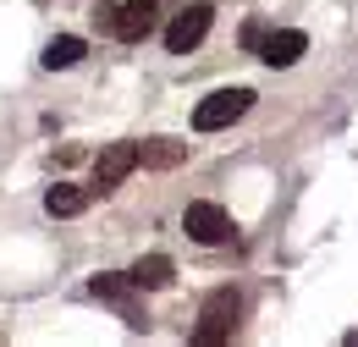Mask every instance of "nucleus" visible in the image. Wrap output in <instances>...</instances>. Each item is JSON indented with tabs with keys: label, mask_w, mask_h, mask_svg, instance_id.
<instances>
[{
	"label": "nucleus",
	"mask_w": 358,
	"mask_h": 347,
	"mask_svg": "<svg viewBox=\"0 0 358 347\" xmlns=\"http://www.w3.org/2000/svg\"><path fill=\"white\" fill-rule=\"evenodd\" d=\"M182 232L193 237V243H204V248H215L231 237V215H226L221 204H210V199H199V204H187V215H182Z\"/></svg>",
	"instance_id": "nucleus-5"
},
{
	"label": "nucleus",
	"mask_w": 358,
	"mask_h": 347,
	"mask_svg": "<svg viewBox=\"0 0 358 347\" xmlns=\"http://www.w3.org/2000/svg\"><path fill=\"white\" fill-rule=\"evenodd\" d=\"M303 50H309V34H298V28H275V34H265V44H259V61H265L270 72H281V66H298Z\"/></svg>",
	"instance_id": "nucleus-6"
},
{
	"label": "nucleus",
	"mask_w": 358,
	"mask_h": 347,
	"mask_svg": "<svg viewBox=\"0 0 358 347\" xmlns=\"http://www.w3.org/2000/svg\"><path fill=\"white\" fill-rule=\"evenodd\" d=\"M182 160H187V143H177V138H149L143 143V166H155V171H171Z\"/></svg>",
	"instance_id": "nucleus-12"
},
{
	"label": "nucleus",
	"mask_w": 358,
	"mask_h": 347,
	"mask_svg": "<svg viewBox=\"0 0 358 347\" xmlns=\"http://www.w3.org/2000/svg\"><path fill=\"white\" fill-rule=\"evenodd\" d=\"M248 105H254L248 88H221V94H210V99L193 105V127L199 132H221V127H231L237 116H248Z\"/></svg>",
	"instance_id": "nucleus-2"
},
{
	"label": "nucleus",
	"mask_w": 358,
	"mask_h": 347,
	"mask_svg": "<svg viewBox=\"0 0 358 347\" xmlns=\"http://www.w3.org/2000/svg\"><path fill=\"white\" fill-rule=\"evenodd\" d=\"M171 276H177V264L166 260V254H143V260L133 264L138 292H160V287H171Z\"/></svg>",
	"instance_id": "nucleus-9"
},
{
	"label": "nucleus",
	"mask_w": 358,
	"mask_h": 347,
	"mask_svg": "<svg viewBox=\"0 0 358 347\" xmlns=\"http://www.w3.org/2000/svg\"><path fill=\"white\" fill-rule=\"evenodd\" d=\"M83 50H89V44L78 39V34H55V39L45 44V66H50V72H66V66L83 61Z\"/></svg>",
	"instance_id": "nucleus-11"
},
{
	"label": "nucleus",
	"mask_w": 358,
	"mask_h": 347,
	"mask_svg": "<svg viewBox=\"0 0 358 347\" xmlns=\"http://www.w3.org/2000/svg\"><path fill=\"white\" fill-rule=\"evenodd\" d=\"M265 22H259V17H254V22H243V50H259V44H265Z\"/></svg>",
	"instance_id": "nucleus-13"
},
{
	"label": "nucleus",
	"mask_w": 358,
	"mask_h": 347,
	"mask_svg": "<svg viewBox=\"0 0 358 347\" xmlns=\"http://www.w3.org/2000/svg\"><path fill=\"white\" fill-rule=\"evenodd\" d=\"M143 166V143H105L99 155H94V193L105 199L116 182H127V176Z\"/></svg>",
	"instance_id": "nucleus-3"
},
{
	"label": "nucleus",
	"mask_w": 358,
	"mask_h": 347,
	"mask_svg": "<svg viewBox=\"0 0 358 347\" xmlns=\"http://www.w3.org/2000/svg\"><path fill=\"white\" fill-rule=\"evenodd\" d=\"M155 6H160V0H122V6H116V39H127V44L149 39V28H155Z\"/></svg>",
	"instance_id": "nucleus-7"
},
{
	"label": "nucleus",
	"mask_w": 358,
	"mask_h": 347,
	"mask_svg": "<svg viewBox=\"0 0 358 347\" xmlns=\"http://www.w3.org/2000/svg\"><path fill=\"white\" fill-rule=\"evenodd\" d=\"M94 199H99L94 187H72V182H55V187L45 193V210H50V215H83Z\"/></svg>",
	"instance_id": "nucleus-8"
},
{
	"label": "nucleus",
	"mask_w": 358,
	"mask_h": 347,
	"mask_svg": "<svg viewBox=\"0 0 358 347\" xmlns=\"http://www.w3.org/2000/svg\"><path fill=\"white\" fill-rule=\"evenodd\" d=\"M210 22H215V6H210V0H193V6H182L177 22L166 28V50H171V55H187L193 44L210 34Z\"/></svg>",
	"instance_id": "nucleus-4"
},
{
	"label": "nucleus",
	"mask_w": 358,
	"mask_h": 347,
	"mask_svg": "<svg viewBox=\"0 0 358 347\" xmlns=\"http://www.w3.org/2000/svg\"><path fill=\"white\" fill-rule=\"evenodd\" d=\"M89 292H94V298H105V304H116V309H127V304H133V292H138V281H133V270H127V276L105 270V276H94V281H89Z\"/></svg>",
	"instance_id": "nucleus-10"
},
{
	"label": "nucleus",
	"mask_w": 358,
	"mask_h": 347,
	"mask_svg": "<svg viewBox=\"0 0 358 347\" xmlns=\"http://www.w3.org/2000/svg\"><path fill=\"white\" fill-rule=\"evenodd\" d=\"M237 314H243V292H237V287H215V292L204 298V309H199L193 342H199V347H215V342H226V337L237 331Z\"/></svg>",
	"instance_id": "nucleus-1"
}]
</instances>
